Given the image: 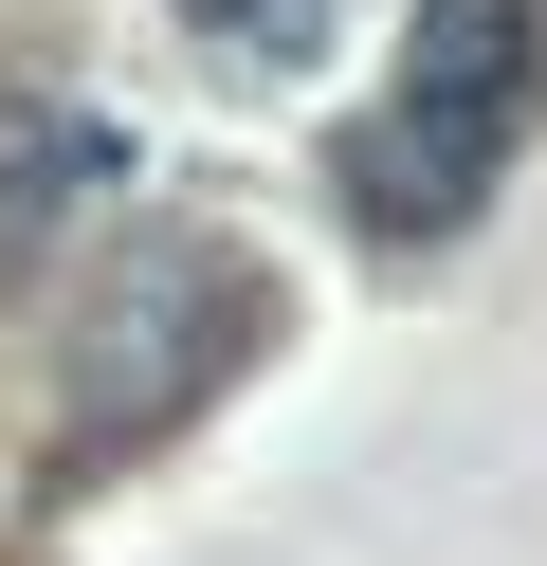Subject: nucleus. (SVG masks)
Wrapping results in <instances>:
<instances>
[{
    "mask_svg": "<svg viewBox=\"0 0 547 566\" xmlns=\"http://www.w3.org/2000/svg\"><path fill=\"white\" fill-rule=\"evenodd\" d=\"M529 74H547V0H420L383 111L347 128V201H365L383 238L474 220V184H493L511 128H529Z\"/></svg>",
    "mask_w": 547,
    "mask_h": 566,
    "instance_id": "f257e3e1",
    "label": "nucleus"
},
{
    "mask_svg": "<svg viewBox=\"0 0 547 566\" xmlns=\"http://www.w3.org/2000/svg\"><path fill=\"white\" fill-rule=\"evenodd\" d=\"M182 19H201V38H274V55L311 38V0H182Z\"/></svg>",
    "mask_w": 547,
    "mask_h": 566,
    "instance_id": "20e7f679",
    "label": "nucleus"
},
{
    "mask_svg": "<svg viewBox=\"0 0 547 566\" xmlns=\"http://www.w3.org/2000/svg\"><path fill=\"white\" fill-rule=\"evenodd\" d=\"M109 184H128V128H109V111H73V92H0V274L55 256L73 201H109Z\"/></svg>",
    "mask_w": 547,
    "mask_h": 566,
    "instance_id": "7ed1b4c3",
    "label": "nucleus"
},
{
    "mask_svg": "<svg viewBox=\"0 0 547 566\" xmlns=\"http://www.w3.org/2000/svg\"><path fill=\"white\" fill-rule=\"evenodd\" d=\"M255 329V293H238V256H219V238H146L128 274H109L92 311H73V420H92V439H146V420H182L219 384V347Z\"/></svg>",
    "mask_w": 547,
    "mask_h": 566,
    "instance_id": "f03ea898",
    "label": "nucleus"
}]
</instances>
